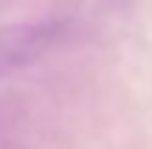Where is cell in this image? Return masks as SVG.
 I'll return each mask as SVG.
<instances>
[{
    "mask_svg": "<svg viewBox=\"0 0 152 149\" xmlns=\"http://www.w3.org/2000/svg\"><path fill=\"white\" fill-rule=\"evenodd\" d=\"M62 20H37L0 28V79L34 65L62 39Z\"/></svg>",
    "mask_w": 152,
    "mask_h": 149,
    "instance_id": "obj_1",
    "label": "cell"
}]
</instances>
